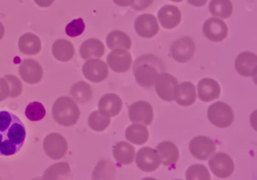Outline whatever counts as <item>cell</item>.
<instances>
[{"label":"cell","mask_w":257,"mask_h":180,"mask_svg":"<svg viewBox=\"0 0 257 180\" xmlns=\"http://www.w3.org/2000/svg\"><path fill=\"white\" fill-rule=\"evenodd\" d=\"M158 18L161 25L165 29H174L181 22L182 15L177 7L166 5L162 7L159 13Z\"/></svg>","instance_id":"18"},{"label":"cell","mask_w":257,"mask_h":180,"mask_svg":"<svg viewBox=\"0 0 257 180\" xmlns=\"http://www.w3.org/2000/svg\"><path fill=\"white\" fill-rule=\"evenodd\" d=\"M154 0H135L132 8L137 11H142L148 8Z\"/></svg>","instance_id":"39"},{"label":"cell","mask_w":257,"mask_h":180,"mask_svg":"<svg viewBox=\"0 0 257 180\" xmlns=\"http://www.w3.org/2000/svg\"><path fill=\"white\" fill-rule=\"evenodd\" d=\"M175 100L180 106H192L196 100V91L193 84L185 82L178 85Z\"/></svg>","instance_id":"24"},{"label":"cell","mask_w":257,"mask_h":180,"mask_svg":"<svg viewBox=\"0 0 257 180\" xmlns=\"http://www.w3.org/2000/svg\"><path fill=\"white\" fill-rule=\"evenodd\" d=\"M195 52V46L190 37H182L174 42L171 46L170 54L179 63H186L190 61Z\"/></svg>","instance_id":"7"},{"label":"cell","mask_w":257,"mask_h":180,"mask_svg":"<svg viewBox=\"0 0 257 180\" xmlns=\"http://www.w3.org/2000/svg\"><path fill=\"white\" fill-rule=\"evenodd\" d=\"M52 115L56 122L65 127H70L76 124L80 110L77 104L70 97H61L57 99L52 107Z\"/></svg>","instance_id":"3"},{"label":"cell","mask_w":257,"mask_h":180,"mask_svg":"<svg viewBox=\"0 0 257 180\" xmlns=\"http://www.w3.org/2000/svg\"><path fill=\"white\" fill-rule=\"evenodd\" d=\"M5 79L10 85V97L14 98L20 95L22 92V84L20 79L17 76H13V75L6 76Z\"/></svg>","instance_id":"37"},{"label":"cell","mask_w":257,"mask_h":180,"mask_svg":"<svg viewBox=\"0 0 257 180\" xmlns=\"http://www.w3.org/2000/svg\"><path fill=\"white\" fill-rule=\"evenodd\" d=\"M116 5L119 7H126L133 5L135 0H112Z\"/></svg>","instance_id":"40"},{"label":"cell","mask_w":257,"mask_h":180,"mask_svg":"<svg viewBox=\"0 0 257 180\" xmlns=\"http://www.w3.org/2000/svg\"><path fill=\"white\" fill-rule=\"evenodd\" d=\"M209 166L218 178H228L234 170L232 159L225 153H217L209 160Z\"/></svg>","instance_id":"9"},{"label":"cell","mask_w":257,"mask_h":180,"mask_svg":"<svg viewBox=\"0 0 257 180\" xmlns=\"http://www.w3.org/2000/svg\"><path fill=\"white\" fill-rule=\"evenodd\" d=\"M209 10L213 16L228 19L232 14L233 7L230 0H211Z\"/></svg>","instance_id":"30"},{"label":"cell","mask_w":257,"mask_h":180,"mask_svg":"<svg viewBox=\"0 0 257 180\" xmlns=\"http://www.w3.org/2000/svg\"><path fill=\"white\" fill-rule=\"evenodd\" d=\"M154 85L156 93L162 100L167 102L175 100L179 85L175 77L169 73H162L158 76Z\"/></svg>","instance_id":"5"},{"label":"cell","mask_w":257,"mask_h":180,"mask_svg":"<svg viewBox=\"0 0 257 180\" xmlns=\"http://www.w3.org/2000/svg\"><path fill=\"white\" fill-rule=\"evenodd\" d=\"M112 154L115 160L123 165H128L134 161L135 148L133 145L121 141L116 142L112 148Z\"/></svg>","instance_id":"22"},{"label":"cell","mask_w":257,"mask_h":180,"mask_svg":"<svg viewBox=\"0 0 257 180\" xmlns=\"http://www.w3.org/2000/svg\"><path fill=\"white\" fill-rule=\"evenodd\" d=\"M4 34H5V28L4 25L0 22V40L4 38Z\"/></svg>","instance_id":"43"},{"label":"cell","mask_w":257,"mask_h":180,"mask_svg":"<svg viewBox=\"0 0 257 180\" xmlns=\"http://www.w3.org/2000/svg\"><path fill=\"white\" fill-rule=\"evenodd\" d=\"M135 29L140 37L150 39L157 35L159 31V26L154 16L144 14L137 18Z\"/></svg>","instance_id":"14"},{"label":"cell","mask_w":257,"mask_h":180,"mask_svg":"<svg viewBox=\"0 0 257 180\" xmlns=\"http://www.w3.org/2000/svg\"><path fill=\"white\" fill-rule=\"evenodd\" d=\"M189 151L195 158L205 160L216 151V144L207 136H196L189 143Z\"/></svg>","instance_id":"8"},{"label":"cell","mask_w":257,"mask_h":180,"mask_svg":"<svg viewBox=\"0 0 257 180\" xmlns=\"http://www.w3.org/2000/svg\"><path fill=\"white\" fill-rule=\"evenodd\" d=\"M187 180H210L208 169L202 164H193L188 168L186 173Z\"/></svg>","instance_id":"34"},{"label":"cell","mask_w":257,"mask_h":180,"mask_svg":"<svg viewBox=\"0 0 257 180\" xmlns=\"http://www.w3.org/2000/svg\"><path fill=\"white\" fill-rule=\"evenodd\" d=\"M198 97L201 101L210 102L219 97L221 89L216 80L205 78L198 82Z\"/></svg>","instance_id":"20"},{"label":"cell","mask_w":257,"mask_h":180,"mask_svg":"<svg viewBox=\"0 0 257 180\" xmlns=\"http://www.w3.org/2000/svg\"><path fill=\"white\" fill-rule=\"evenodd\" d=\"M43 148L49 157L53 160H58L65 155L68 149V144L62 135L52 133L45 138Z\"/></svg>","instance_id":"6"},{"label":"cell","mask_w":257,"mask_h":180,"mask_svg":"<svg viewBox=\"0 0 257 180\" xmlns=\"http://www.w3.org/2000/svg\"><path fill=\"white\" fill-rule=\"evenodd\" d=\"M110 124V117L100 113L99 111H94L88 118V124L92 130L97 132L103 131Z\"/></svg>","instance_id":"31"},{"label":"cell","mask_w":257,"mask_h":180,"mask_svg":"<svg viewBox=\"0 0 257 180\" xmlns=\"http://www.w3.org/2000/svg\"><path fill=\"white\" fill-rule=\"evenodd\" d=\"M137 166L144 172H153L160 166L161 160L156 150L144 147L138 151L136 157Z\"/></svg>","instance_id":"12"},{"label":"cell","mask_w":257,"mask_h":180,"mask_svg":"<svg viewBox=\"0 0 257 180\" xmlns=\"http://www.w3.org/2000/svg\"><path fill=\"white\" fill-rule=\"evenodd\" d=\"M46 110L40 102L34 101L29 103L25 109V115L31 121H38L46 116Z\"/></svg>","instance_id":"33"},{"label":"cell","mask_w":257,"mask_h":180,"mask_svg":"<svg viewBox=\"0 0 257 180\" xmlns=\"http://www.w3.org/2000/svg\"><path fill=\"white\" fill-rule=\"evenodd\" d=\"M234 66L240 76L246 77L255 76L257 71L256 55L252 52H242L236 58Z\"/></svg>","instance_id":"17"},{"label":"cell","mask_w":257,"mask_h":180,"mask_svg":"<svg viewBox=\"0 0 257 180\" xmlns=\"http://www.w3.org/2000/svg\"><path fill=\"white\" fill-rule=\"evenodd\" d=\"M19 47L21 52L25 55H35L41 51L42 43L37 35L27 33L19 39Z\"/></svg>","instance_id":"23"},{"label":"cell","mask_w":257,"mask_h":180,"mask_svg":"<svg viewBox=\"0 0 257 180\" xmlns=\"http://www.w3.org/2000/svg\"><path fill=\"white\" fill-rule=\"evenodd\" d=\"M207 2V0H188V3H189L190 5L195 7H203V6L205 5Z\"/></svg>","instance_id":"42"},{"label":"cell","mask_w":257,"mask_h":180,"mask_svg":"<svg viewBox=\"0 0 257 180\" xmlns=\"http://www.w3.org/2000/svg\"><path fill=\"white\" fill-rule=\"evenodd\" d=\"M171 1H172V2H175V3H180L183 1V0H171Z\"/></svg>","instance_id":"44"},{"label":"cell","mask_w":257,"mask_h":180,"mask_svg":"<svg viewBox=\"0 0 257 180\" xmlns=\"http://www.w3.org/2000/svg\"><path fill=\"white\" fill-rule=\"evenodd\" d=\"M150 133L146 126L134 124L126 129L125 137L127 140L136 145H143L148 141Z\"/></svg>","instance_id":"27"},{"label":"cell","mask_w":257,"mask_h":180,"mask_svg":"<svg viewBox=\"0 0 257 180\" xmlns=\"http://www.w3.org/2000/svg\"><path fill=\"white\" fill-rule=\"evenodd\" d=\"M19 73L25 82L34 85L43 79V70L38 61L34 59H25L19 67Z\"/></svg>","instance_id":"15"},{"label":"cell","mask_w":257,"mask_h":180,"mask_svg":"<svg viewBox=\"0 0 257 180\" xmlns=\"http://www.w3.org/2000/svg\"><path fill=\"white\" fill-rule=\"evenodd\" d=\"M36 4L40 7H43V8H46V7H50L53 3L55 2V0H34Z\"/></svg>","instance_id":"41"},{"label":"cell","mask_w":257,"mask_h":180,"mask_svg":"<svg viewBox=\"0 0 257 180\" xmlns=\"http://www.w3.org/2000/svg\"><path fill=\"white\" fill-rule=\"evenodd\" d=\"M203 34L207 40L219 43L223 41L228 36V27L221 19L211 18L204 22Z\"/></svg>","instance_id":"10"},{"label":"cell","mask_w":257,"mask_h":180,"mask_svg":"<svg viewBox=\"0 0 257 180\" xmlns=\"http://www.w3.org/2000/svg\"><path fill=\"white\" fill-rule=\"evenodd\" d=\"M162 71H164L163 64L155 55H143L134 64L133 72L136 82L144 88L153 87Z\"/></svg>","instance_id":"2"},{"label":"cell","mask_w":257,"mask_h":180,"mask_svg":"<svg viewBox=\"0 0 257 180\" xmlns=\"http://www.w3.org/2000/svg\"><path fill=\"white\" fill-rule=\"evenodd\" d=\"M70 94L78 103H85L92 99L93 91L87 82L81 81L72 86Z\"/></svg>","instance_id":"29"},{"label":"cell","mask_w":257,"mask_h":180,"mask_svg":"<svg viewBox=\"0 0 257 180\" xmlns=\"http://www.w3.org/2000/svg\"><path fill=\"white\" fill-rule=\"evenodd\" d=\"M70 172V168L68 163L65 162L58 163L48 168L47 170L45 172L44 178L47 179H55L59 178L61 175H68Z\"/></svg>","instance_id":"35"},{"label":"cell","mask_w":257,"mask_h":180,"mask_svg":"<svg viewBox=\"0 0 257 180\" xmlns=\"http://www.w3.org/2000/svg\"><path fill=\"white\" fill-rule=\"evenodd\" d=\"M23 121L8 111H0V155L10 156L19 152L26 139Z\"/></svg>","instance_id":"1"},{"label":"cell","mask_w":257,"mask_h":180,"mask_svg":"<svg viewBox=\"0 0 257 180\" xmlns=\"http://www.w3.org/2000/svg\"><path fill=\"white\" fill-rule=\"evenodd\" d=\"M115 175V167L112 163L107 160H102L96 166L93 173V178L106 179L113 178Z\"/></svg>","instance_id":"32"},{"label":"cell","mask_w":257,"mask_h":180,"mask_svg":"<svg viewBox=\"0 0 257 180\" xmlns=\"http://www.w3.org/2000/svg\"><path fill=\"white\" fill-rule=\"evenodd\" d=\"M10 88L5 78H0V101H4L10 97Z\"/></svg>","instance_id":"38"},{"label":"cell","mask_w":257,"mask_h":180,"mask_svg":"<svg viewBox=\"0 0 257 180\" xmlns=\"http://www.w3.org/2000/svg\"><path fill=\"white\" fill-rule=\"evenodd\" d=\"M128 116L132 122L142 123L146 125H150L153 122L154 113L153 107L148 102L140 100L130 106Z\"/></svg>","instance_id":"11"},{"label":"cell","mask_w":257,"mask_h":180,"mask_svg":"<svg viewBox=\"0 0 257 180\" xmlns=\"http://www.w3.org/2000/svg\"><path fill=\"white\" fill-rule=\"evenodd\" d=\"M85 29L83 19H77L72 21L65 28L66 34L70 37H77L83 34Z\"/></svg>","instance_id":"36"},{"label":"cell","mask_w":257,"mask_h":180,"mask_svg":"<svg viewBox=\"0 0 257 180\" xmlns=\"http://www.w3.org/2000/svg\"><path fill=\"white\" fill-rule=\"evenodd\" d=\"M107 63L112 71L118 73H125L132 65V55L124 49H113L108 55Z\"/></svg>","instance_id":"16"},{"label":"cell","mask_w":257,"mask_h":180,"mask_svg":"<svg viewBox=\"0 0 257 180\" xmlns=\"http://www.w3.org/2000/svg\"><path fill=\"white\" fill-rule=\"evenodd\" d=\"M106 44L109 49H124L129 50L132 48V40L130 37L120 31H113L108 34L106 39Z\"/></svg>","instance_id":"28"},{"label":"cell","mask_w":257,"mask_h":180,"mask_svg":"<svg viewBox=\"0 0 257 180\" xmlns=\"http://www.w3.org/2000/svg\"><path fill=\"white\" fill-rule=\"evenodd\" d=\"M160 157L161 163L165 166H172L176 165L179 160V149L177 145L171 141H164L156 147Z\"/></svg>","instance_id":"21"},{"label":"cell","mask_w":257,"mask_h":180,"mask_svg":"<svg viewBox=\"0 0 257 180\" xmlns=\"http://www.w3.org/2000/svg\"><path fill=\"white\" fill-rule=\"evenodd\" d=\"M82 73L88 80L99 83L107 77L108 67L101 60L91 59L87 61L82 67Z\"/></svg>","instance_id":"13"},{"label":"cell","mask_w":257,"mask_h":180,"mask_svg":"<svg viewBox=\"0 0 257 180\" xmlns=\"http://www.w3.org/2000/svg\"><path fill=\"white\" fill-rule=\"evenodd\" d=\"M52 54L58 61L67 62L74 56V46L67 40H56L52 46Z\"/></svg>","instance_id":"26"},{"label":"cell","mask_w":257,"mask_h":180,"mask_svg":"<svg viewBox=\"0 0 257 180\" xmlns=\"http://www.w3.org/2000/svg\"><path fill=\"white\" fill-rule=\"evenodd\" d=\"M207 118L212 124L220 128L229 127L234 120L232 109L226 103L218 101L209 106Z\"/></svg>","instance_id":"4"},{"label":"cell","mask_w":257,"mask_h":180,"mask_svg":"<svg viewBox=\"0 0 257 180\" xmlns=\"http://www.w3.org/2000/svg\"><path fill=\"white\" fill-rule=\"evenodd\" d=\"M122 101L115 94H107L100 98L98 103L99 112L109 117H115L121 112Z\"/></svg>","instance_id":"19"},{"label":"cell","mask_w":257,"mask_h":180,"mask_svg":"<svg viewBox=\"0 0 257 180\" xmlns=\"http://www.w3.org/2000/svg\"><path fill=\"white\" fill-rule=\"evenodd\" d=\"M105 53L103 43L97 39H89L82 43L80 47V55L82 59L91 58H101Z\"/></svg>","instance_id":"25"}]
</instances>
